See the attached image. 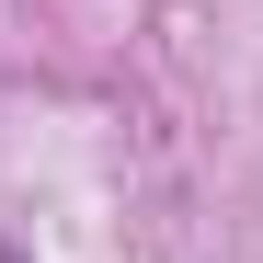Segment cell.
Returning <instances> with one entry per match:
<instances>
[{
  "mask_svg": "<svg viewBox=\"0 0 263 263\" xmlns=\"http://www.w3.org/2000/svg\"><path fill=\"white\" fill-rule=\"evenodd\" d=\"M0 263H23V252H12V240H0Z\"/></svg>",
  "mask_w": 263,
  "mask_h": 263,
  "instance_id": "1",
  "label": "cell"
}]
</instances>
